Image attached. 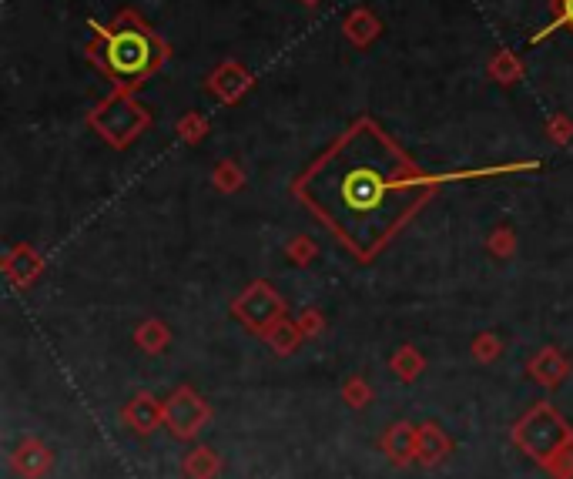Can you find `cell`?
Here are the masks:
<instances>
[{
  "label": "cell",
  "instance_id": "obj_1",
  "mask_svg": "<svg viewBox=\"0 0 573 479\" xmlns=\"http://www.w3.org/2000/svg\"><path fill=\"white\" fill-rule=\"evenodd\" d=\"M426 188L413 161L372 121H359L342 134L299 181V195L319 218L336 225L342 238H376V245Z\"/></svg>",
  "mask_w": 573,
  "mask_h": 479
},
{
  "label": "cell",
  "instance_id": "obj_2",
  "mask_svg": "<svg viewBox=\"0 0 573 479\" xmlns=\"http://www.w3.org/2000/svg\"><path fill=\"white\" fill-rule=\"evenodd\" d=\"M161 44L141 24L121 27L108 37V67L121 81H141L161 64Z\"/></svg>",
  "mask_w": 573,
  "mask_h": 479
},
{
  "label": "cell",
  "instance_id": "obj_3",
  "mask_svg": "<svg viewBox=\"0 0 573 479\" xmlns=\"http://www.w3.org/2000/svg\"><path fill=\"white\" fill-rule=\"evenodd\" d=\"M553 27H570L573 31V0H560V17Z\"/></svg>",
  "mask_w": 573,
  "mask_h": 479
}]
</instances>
